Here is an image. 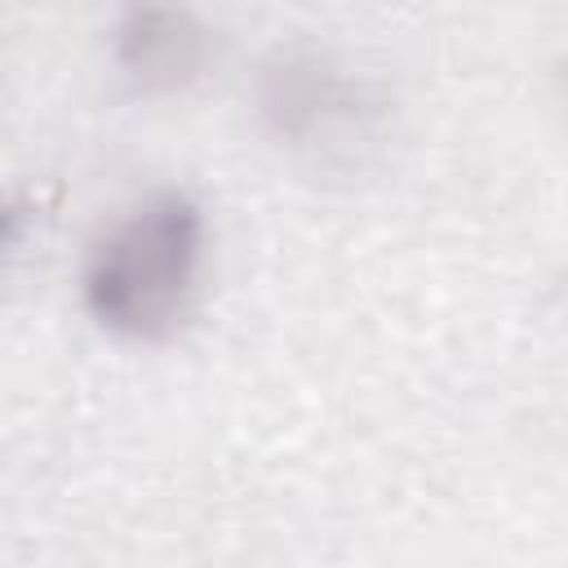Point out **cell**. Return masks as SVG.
Returning <instances> with one entry per match:
<instances>
[{
	"instance_id": "3",
	"label": "cell",
	"mask_w": 568,
	"mask_h": 568,
	"mask_svg": "<svg viewBox=\"0 0 568 568\" xmlns=\"http://www.w3.org/2000/svg\"><path fill=\"white\" fill-rule=\"evenodd\" d=\"M111 53L124 80L142 93H173L200 80L213 53L209 27L191 9L142 4L129 9L111 31Z\"/></svg>"
},
{
	"instance_id": "4",
	"label": "cell",
	"mask_w": 568,
	"mask_h": 568,
	"mask_svg": "<svg viewBox=\"0 0 568 568\" xmlns=\"http://www.w3.org/2000/svg\"><path fill=\"white\" fill-rule=\"evenodd\" d=\"M27 226H31V204L0 195V257H4V253H13V248L22 244Z\"/></svg>"
},
{
	"instance_id": "1",
	"label": "cell",
	"mask_w": 568,
	"mask_h": 568,
	"mask_svg": "<svg viewBox=\"0 0 568 568\" xmlns=\"http://www.w3.org/2000/svg\"><path fill=\"white\" fill-rule=\"evenodd\" d=\"M200 266L204 209L186 191H155L89 244L80 293L106 333L155 342L186 315Z\"/></svg>"
},
{
	"instance_id": "2",
	"label": "cell",
	"mask_w": 568,
	"mask_h": 568,
	"mask_svg": "<svg viewBox=\"0 0 568 568\" xmlns=\"http://www.w3.org/2000/svg\"><path fill=\"white\" fill-rule=\"evenodd\" d=\"M377 93L324 49H280L257 75V115L293 151L337 155L368 138Z\"/></svg>"
}]
</instances>
